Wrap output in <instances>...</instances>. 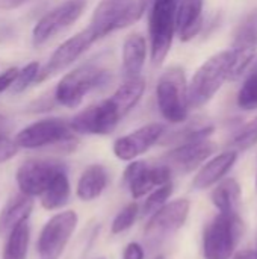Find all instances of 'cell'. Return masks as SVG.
I'll list each match as a JSON object with an SVG mask.
<instances>
[{"label": "cell", "mask_w": 257, "mask_h": 259, "mask_svg": "<svg viewBox=\"0 0 257 259\" xmlns=\"http://www.w3.org/2000/svg\"><path fill=\"white\" fill-rule=\"evenodd\" d=\"M86 8V0H67L45 12L32 30V42L35 47L45 44L52 36L74 24Z\"/></svg>", "instance_id": "cell-9"}, {"label": "cell", "mask_w": 257, "mask_h": 259, "mask_svg": "<svg viewBox=\"0 0 257 259\" xmlns=\"http://www.w3.org/2000/svg\"><path fill=\"white\" fill-rule=\"evenodd\" d=\"M171 194H173V182H168L165 185L155 188L142 205V215L155 214L158 209H161L167 203V200L171 197Z\"/></svg>", "instance_id": "cell-30"}, {"label": "cell", "mask_w": 257, "mask_h": 259, "mask_svg": "<svg viewBox=\"0 0 257 259\" xmlns=\"http://www.w3.org/2000/svg\"><path fill=\"white\" fill-rule=\"evenodd\" d=\"M189 200L177 199L174 202L165 203L161 209L150 215L145 226V238L150 244H159L174 232H177L186 222L189 215Z\"/></svg>", "instance_id": "cell-10"}, {"label": "cell", "mask_w": 257, "mask_h": 259, "mask_svg": "<svg viewBox=\"0 0 257 259\" xmlns=\"http://www.w3.org/2000/svg\"><path fill=\"white\" fill-rule=\"evenodd\" d=\"M173 170L167 165L150 167L145 161H132L123 175V182L129 188L135 200L144 197L147 193H151L155 188L171 182Z\"/></svg>", "instance_id": "cell-11"}, {"label": "cell", "mask_w": 257, "mask_h": 259, "mask_svg": "<svg viewBox=\"0 0 257 259\" xmlns=\"http://www.w3.org/2000/svg\"><path fill=\"white\" fill-rule=\"evenodd\" d=\"M145 11V0H101L94 9L88 29L95 39H100L118 29L135 24Z\"/></svg>", "instance_id": "cell-2"}, {"label": "cell", "mask_w": 257, "mask_h": 259, "mask_svg": "<svg viewBox=\"0 0 257 259\" xmlns=\"http://www.w3.org/2000/svg\"><path fill=\"white\" fill-rule=\"evenodd\" d=\"M30 241V228L27 222L15 228L8 237L3 247V259H27Z\"/></svg>", "instance_id": "cell-26"}, {"label": "cell", "mask_w": 257, "mask_h": 259, "mask_svg": "<svg viewBox=\"0 0 257 259\" xmlns=\"http://www.w3.org/2000/svg\"><path fill=\"white\" fill-rule=\"evenodd\" d=\"M233 259H257V252L256 250H241L233 256Z\"/></svg>", "instance_id": "cell-35"}, {"label": "cell", "mask_w": 257, "mask_h": 259, "mask_svg": "<svg viewBox=\"0 0 257 259\" xmlns=\"http://www.w3.org/2000/svg\"><path fill=\"white\" fill-rule=\"evenodd\" d=\"M155 259H167V258H165L164 255H158V256H156V258H155Z\"/></svg>", "instance_id": "cell-37"}, {"label": "cell", "mask_w": 257, "mask_h": 259, "mask_svg": "<svg viewBox=\"0 0 257 259\" xmlns=\"http://www.w3.org/2000/svg\"><path fill=\"white\" fill-rule=\"evenodd\" d=\"M73 131L70 127V123L50 117L38 120L24 129H21L15 135V143L21 149H42L48 146H61V144H71L74 141Z\"/></svg>", "instance_id": "cell-8"}, {"label": "cell", "mask_w": 257, "mask_h": 259, "mask_svg": "<svg viewBox=\"0 0 257 259\" xmlns=\"http://www.w3.org/2000/svg\"><path fill=\"white\" fill-rule=\"evenodd\" d=\"M232 50L235 55L233 65L230 70V80L238 79L244 71L248 70L257 53V8L248 12L244 20L238 24Z\"/></svg>", "instance_id": "cell-12"}, {"label": "cell", "mask_w": 257, "mask_h": 259, "mask_svg": "<svg viewBox=\"0 0 257 259\" xmlns=\"http://www.w3.org/2000/svg\"><path fill=\"white\" fill-rule=\"evenodd\" d=\"M151 2H153V0H145V5H147V11H148V8H150Z\"/></svg>", "instance_id": "cell-36"}, {"label": "cell", "mask_w": 257, "mask_h": 259, "mask_svg": "<svg viewBox=\"0 0 257 259\" xmlns=\"http://www.w3.org/2000/svg\"><path fill=\"white\" fill-rule=\"evenodd\" d=\"M144 91H145V80L141 76L132 77V79H126L108 100L123 118L139 103Z\"/></svg>", "instance_id": "cell-22"}, {"label": "cell", "mask_w": 257, "mask_h": 259, "mask_svg": "<svg viewBox=\"0 0 257 259\" xmlns=\"http://www.w3.org/2000/svg\"><path fill=\"white\" fill-rule=\"evenodd\" d=\"M106 187H108L106 168L100 164H92L82 171L77 181L76 194L83 202H92L101 196Z\"/></svg>", "instance_id": "cell-23"}, {"label": "cell", "mask_w": 257, "mask_h": 259, "mask_svg": "<svg viewBox=\"0 0 257 259\" xmlns=\"http://www.w3.org/2000/svg\"><path fill=\"white\" fill-rule=\"evenodd\" d=\"M39 74V64L36 61H32L29 64H26L23 68H18L17 77L12 83V93L14 94H20L23 91H26L33 82H36Z\"/></svg>", "instance_id": "cell-31"}, {"label": "cell", "mask_w": 257, "mask_h": 259, "mask_svg": "<svg viewBox=\"0 0 257 259\" xmlns=\"http://www.w3.org/2000/svg\"><path fill=\"white\" fill-rule=\"evenodd\" d=\"M95 36L89 29H83L82 32L76 33L74 36L68 38L67 41H64L50 56V59L47 61V64L39 68V74L36 82H42L61 71H64L65 68H68L71 64H74L94 42H95Z\"/></svg>", "instance_id": "cell-13"}, {"label": "cell", "mask_w": 257, "mask_h": 259, "mask_svg": "<svg viewBox=\"0 0 257 259\" xmlns=\"http://www.w3.org/2000/svg\"><path fill=\"white\" fill-rule=\"evenodd\" d=\"M165 134V126L161 123H150L139 129L120 137L114 143V155L120 161H135L138 156L150 150Z\"/></svg>", "instance_id": "cell-16"}, {"label": "cell", "mask_w": 257, "mask_h": 259, "mask_svg": "<svg viewBox=\"0 0 257 259\" xmlns=\"http://www.w3.org/2000/svg\"><path fill=\"white\" fill-rule=\"evenodd\" d=\"M247 77L238 93V106L245 111L257 109V58L248 67Z\"/></svg>", "instance_id": "cell-27"}, {"label": "cell", "mask_w": 257, "mask_h": 259, "mask_svg": "<svg viewBox=\"0 0 257 259\" xmlns=\"http://www.w3.org/2000/svg\"><path fill=\"white\" fill-rule=\"evenodd\" d=\"M138 212H139V206H138L136 202H132V203L126 205L115 215V219H114V222L111 225V232L114 235H118V234H123V232L129 231L135 225V222L138 219Z\"/></svg>", "instance_id": "cell-29"}, {"label": "cell", "mask_w": 257, "mask_h": 259, "mask_svg": "<svg viewBox=\"0 0 257 259\" xmlns=\"http://www.w3.org/2000/svg\"><path fill=\"white\" fill-rule=\"evenodd\" d=\"M215 152V144L209 140L194 141L179 144L167 155V165L173 170L189 173L198 168L212 153Z\"/></svg>", "instance_id": "cell-17"}, {"label": "cell", "mask_w": 257, "mask_h": 259, "mask_svg": "<svg viewBox=\"0 0 257 259\" xmlns=\"http://www.w3.org/2000/svg\"><path fill=\"white\" fill-rule=\"evenodd\" d=\"M109 73L92 62L82 64L67 73L55 90V100L65 108H77L83 97L106 83Z\"/></svg>", "instance_id": "cell-4"}, {"label": "cell", "mask_w": 257, "mask_h": 259, "mask_svg": "<svg viewBox=\"0 0 257 259\" xmlns=\"http://www.w3.org/2000/svg\"><path fill=\"white\" fill-rule=\"evenodd\" d=\"M77 223L79 217L71 209L55 214L39 232L36 241V252L39 259L61 258L77 228Z\"/></svg>", "instance_id": "cell-7"}, {"label": "cell", "mask_w": 257, "mask_h": 259, "mask_svg": "<svg viewBox=\"0 0 257 259\" xmlns=\"http://www.w3.org/2000/svg\"><path fill=\"white\" fill-rule=\"evenodd\" d=\"M256 188H257V178H256Z\"/></svg>", "instance_id": "cell-38"}, {"label": "cell", "mask_w": 257, "mask_h": 259, "mask_svg": "<svg viewBox=\"0 0 257 259\" xmlns=\"http://www.w3.org/2000/svg\"><path fill=\"white\" fill-rule=\"evenodd\" d=\"M233 50H223L211 56L192 76L188 83V103L189 108H201L209 103L226 80L230 77L233 65Z\"/></svg>", "instance_id": "cell-1"}, {"label": "cell", "mask_w": 257, "mask_h": 259, "mask_svg": "<svg viewBox=\"0 0 257 259\" xmlns=\"http://www.w3.org/2000/svg\"><path fill=\"white\" fill-rule=\"evenodd\" d=\"M241 185L235 179L229 178L214 190L212 203L217 206L220 212H236L241 203Z\"/></svg>", "instance_id": "cell-25"}, {"label": "cell", "mask_w": 257, "mask_h": 259, "mask_svg": "<svg viewBox=\"0 0 257 259\" xmlns=\"http://www.w3.org/2000/svg\"><path fill=\"white\" fill-rule=\"evenodd\" d=\"M257 144V117L245 123L232 138L230 146L232 150L239 152V150H247L251 149Z\"/></svg>", "instance_id": "cell-28"}, {"label": "cell", "mask_w": 257, "mask_h": 259, "mask_svg": "<svg viewBox=\"0 0 257 259\" xmlns=\"http://www.w3.org/2000/svg\"><path fill=\"white\" fill-rule=\"evenodd\" d=\"M204 0H177L176 32L182 41H191L203 29Z\"/></svg>", "instance_id": "cell-18"}, {"label": "cell", "mask_w": 257, "mask_h": 259, "mask_svg": "<svg viewBox=\"0 0 257 259\" xmlns=\"http://www.w3.org/2000/svg\"><path fill=\"white\" fill-rule=\"evenodd\" d=\"M18 146L14 140L6 137L5 134H0V164L12 159L18 153Z\"/></svg>", "instance_id": "cell-32"}, {"label": "cell", "mask_w": 257, "mask_h": 259, "mask_svg": "<svg viewBox=\"0 0 257 259\" xmlns=\"http://www.w3.org/2000/svg\"><path fill=\"white\" fill-rule=\"evenodd\" d=\"M242 234L244 223L236 212H220L204 231V259H230Z\"/></svg>", "instance_id": "cell-6"}, {"label": "cell", "mask_w": 257, "mask_h": 259, "mask_svg": "<svg viewBox=\"0 0 257 259\" xmlns=\"http://www.w3.org/2000/svg\"><path fill=\"white\" fill-rule=\"evenodd\" d=\"M17 73H18L17 67H11V68L5 70L3 73H0V94L12 87V83L17 77Z\"/></svg>", "instance_id": "cell-33"}, {"label": "cell", "mask_w": 257, "mask_h": 259, "mask_svg": "<svg viewBox=\"0 0 257 259\" xmlns=\"http://www.w3.org/2000/svg\"><path fill=\"white\" fill-rule=\"evenodd\" d=\"M147 58V41L141 33H132L123 44V73L126 79L139 77Z\"/></svg>", "instance_id": "cell-21"}, {"label": "cell", "mask_w": 257, "mask_h": 259, "mask_svg": "<svg viewBox=\"0 0 257 259\" xmlns=\"http://www.w3.org/2000/svg\"><path fill=\"white\" fill-rule=\"evenodd\" d=\"M156 100L162 117L170 123H183L188 118V82L183 68L170 67L158 80Z\"/></svg>", "instance_id": "cell-3"}, {"label": "cell", "mask_w": 257, "mask_h": 259, "mask_svg": "<svg viewBox=\"0 0 257 259\" xmlns=\"http://www.w3.org/2000/svg\"><path fill=\"white\" fill-rule=\"evenodd\" d=\"M101 259H103V258H101Z\"/></svg>", "instance_id": "cell-39"}, {"label": "cell", "mask_w": 257, "mask_h": 259, "mask_svg": "<svg viewBox=\"0 0 257 259\" xmlns=\"http://www.w3.org/2000/svg\"><path fill=\"white\" fill-rule=\"evenodd\" d=\"M120 120V114L106 99L79 112L70 121V127L80 135H108L114 132Z\"/></svg>", "instance_id": "cell-14"}, {"label": "cell", "mask_w": 257, "mask_h": 259, "mask_svg": "<svg viewBox=\"0 0 257 259\" xmlns=\"http://www.w3.org/2000/svg\"><path fill=\"white\" fill-rule=\"evenodd\" d=\"M144 247L139 243H129L123 253V259H144Z\"/></svg>", "instance_id": "cell-34"}, {"label": "cell", "mask_w": 257, "mask_h": 259, "mask_svg": "<svg viewBox=\"0 0 257 259\" xmlns=\"http://www.w3.org/2000/svg\"><path fill=\"white\" fill-rule=\"evenodd\" d=\"M236 159H238V152L235 150H227L217 155L198 170V173L192 181V187L195 190H206L214 184L220 182L232 170Z\"/></svg>", "instance_id": "cell-19"}, {"label": "cell", "mask_w": 257, "mask_h": 259, "mask_svg": "<svg viewBox=\"0 0 257 259\" xmlns=\"http://www.w3.org/2000/svg\"><path fill=\"white\" fill-rule=\"evenodd\" d=\"M177 0H153L148 8L150 56L155 65H161L170 53L176 33Z\"/></svg>", "instance_id": "cell-5"}, {"label": "cell", "mask_w": 257, "mask_h": 259, "mask_svg": "<svg viewBox=\"0 0 257 259\" xmlns=\"http://www.w3.org/2000/svg\"><path fill=\"white\" fill-rule=\"evenodd\" d=\"M71 196V187H70V179L67 175V170L62 168L56 173L47 190L39 196L41 197V205L47 211H55L64 208Z\"/></svg>", "instance_id": "cell-24"}, {"label": "cell", "mask_w": 257, "mask_h": 259, "mask_svg": "<svg viewBox=\"0 0 257 259\" xmlns=\"http://www.w3.org/2000/svg\"><path fill=\"white\" fill-rule=\"evenodd\" d=\"M33 211V199L26 194H17L0 209V238H6L15 228L27 222Z\"/></svg>", "instance_id": "cell-20"}, {"label": "cell", "mask_w": 257, "mask_h": 259, "mask_svg": "<svg viewBox=\"0 0 257 259\" xmlns=\"http://www.w3.org/2000/svg\"><path fill=\"white\" fill-rule=\"evenodd\" d=\"M62 168L65 167L61 162L47 159H29L23 162L15 175L20 193L32 199L39 197L47 190L56 173Z\"/></svg>", "instance_id": "cell-15"}]
</instances>
